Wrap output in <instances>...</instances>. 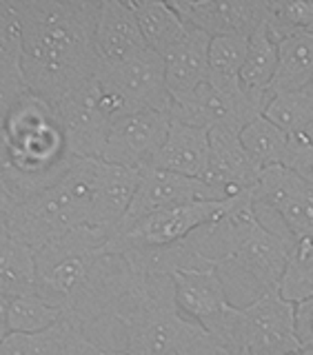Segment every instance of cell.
Instances as JSON below:
<instances>
[{
    "instance_id": "9a60e30c",
    "label": "cell",
    "mask_w": 313,
    "mask_h": 355,
    "mask_svg": "<svg viewBox=\"0 0 313 355\" xmlns=\"http://www.w3.org/2000/svg\"><path fill=\"white\" fill-rule=\"evenodd\" d=\"M147 47L129 0H100L96 22V53L100 67H118Z\"/></svg>"
},
{
    "instance_id": "9c48e42d",
    "label": "cell",
    "mask_w": 313,
    "mask_h": 355,
    "mask_svg": "<svg viewBox=\"0 0 313 355\" xmlns=\"http://www.w3.org/2000/svg\"><path fill=\"white\" fill-rule=\"evenodd\" d=\"M267 105L269 103L253 98L247 92H242L240 96H229L205 83L196 89L194 96L171 105V118L207 131L225 129L240 133L251 120L264 116Z\"/></svg>"
},
{
    "instance_id": "3957f363",
    "label": "cell",
    "mask_w": 313,
    "mask_h": 355,
    "mask_svg": "<svg viewBox=\"0 0 313 355\" xmlns=\"http://www.w3.org/2000/svg\"><path fill=\"white\" fill-rule=\"evenodd\" d=\"M103 160H76L51 187L7 214L9 233L33 253L81 227H89Z\"/></svg>"
},
{
    "instance_id": "f1b7e54d",
    "label": "cell",
    "mask_w": 313,
    "mask_h": 355,
    "mask_svg": "<svg viewBox=\"0 0 313 355\" xmlns=\"http://www.w3.org/2000/svg\"><path fill=\"white\" fill-rule=\"evenodd\" d=\"M278 293L291 304L313 297V240H294Z\"/></svg>"
},
{
    "instance_id": "e575fe53",
    "label": "cell",
    "mask_w": 313,
    "mask_h": 355,
    "mask_svg": "<svg viewBox=\"0 0 313 355\" xmlns=\"http://www.w3.org/2000/svg\"><path fill=\"white\" fill-rule=\"evenodd\" d=\"M291 355H313V347H303V349H298L296 353Z\"/></svg>"
},
{
    "instance_id": "ffe728a7",
    "label": "cell",
    "mask_w": 313,
    "mask_h": 355,
    "mask_svg": "<svg viewBox=\"0 0 313 355\" xmlns=\"http://www.w3.org/2000/svg\"><path fill=\"white\" fill-rule=\"evenodd\" d=\"M36 293V253L9 233L0 214V297Z\"/></svg>"
},
{
    "instance_id": "52a82bcc",
    "label": "cell",
    "mask_w": 313,
    "mask_h": 355,
    "mask_svg": "<svg viewBox=\"0 0 313 355\" xmlns=\"http://www.w3.org/2000/svg\"><path fill=\"white\" fill-rule=\"evenodd\" d=\"M253 202L255 211L258 207L276 211L294 240H313V184L296 171L282 164L262 169L253 189Z\"/></svg>"
},
{
    "instance_id": "603a6c76",
    "label": "cell",
    "mask_w": 313,
    "mask_h": 355,
    "mask_svg": "<svg viewBox=\"0 0 313 355\" xmlns=\"http://www.w3.org/2000/svg\"><path fill=\"white\" fill-rule=\"evenodd\" d=\"M309 85H313V31L278 42V71L271 83V98Z\"/></svg>"
},
{
    "instance_id": "cb8c5ba5",
    "label": "cell",
    "mask_w": 313,
    "mask_h": 355,
    "mask_svg": "<svg viewBox=\"0 0 313 355\" xmlns=\"http://www.w3.org/2000/svg\"><path fill=\"white\" fill-rule=\"evenodd\" d=\"M249 51L247 36H218L209 47V85L222 94L240 96V71Z\"/></svg>"
},
{
    "instance_id": "30bf717a",
    "label": "cell",
    "mask_w": 313,
    "mask_h": 355,
    "mask_svg": "<svg viewBox=\"0 0 313 355\" xmlns=\"http://www.w3.org/2000/svg\"><path fill=\"white\" fill-rule=\"evenodd\" d=\"M56 109H58L69 153L74 158L103 160V151L114 122L107 118L103 107H100L96 78L62 98Z\"/></svg>"
},
{
    "instance_id": "1f68e13d",
    "label": "cell",
    "mask_w": 313,
    "mask_h": 355,
    "mask_svg": "<svg viewBox=\"0 0 313 355\" xmlns=\"http://www.w3.org/2000/svg\"><path fill=\"white\" fill-rule=\"evenodd\" d=\"M29 92L25 78H5L0 76V129H3L7 116L16 107L18 100Z\"/></svg>"
},
{
    "instance_id": "ba28073f",
    "label": "cell",
    "mask_w": 313,
    "mask_h": 355,
    "mask_svg": "<svg viewBox=\"0 0 313 355\" xmlns=\"http://www.w3.org/2000/svg\"><path fill=\"white\" fill-rule=\"evenodd\" d=\"M171 127V111L144 109L114 122L103 151V162L147 169L162 149Z\"/></svg>"
},
{
    "instance_id": "4dcf8cb0",
    "label": "cell",
    "mask_w": 313,
    "mask_h": 355,
    "mask_svg": "<svg viewBox=\"0 0 313 355\" xmlns=\"http://www.w3.org/2000/svg\"><path fill=\"white\" fill-rule=\"evenodd\" d=\"M282 166L296 171L305 182L313 184V140L309 133H296L289 138V149Z\"/></svg>"
},
{
    "instance_id": "7c38bea8",
    "label": "cell",
    "mask_w": 313,
    "mask_h": 355,
    "mask_svg": "<svg viewBox=\"0 0 313 355\" xmlns=\"http://www.w3.org/2000/svg\"><path fill=\"white\" fill-rule=\"evenodd\" d=\"M96 78L118 89L138 111H171L174 100L167 89L164 60L151 49H144L118 67H100Z\"/></svg>"
},
{
    "instance_id": "6da1fadb",
    "label": "cell",
    "mask_w": 313,
    "mask_h": 355,
    "mask_svg": "<svg viewBox=\"0 0 313 355\" xmlns=\"http://www.w3.org/2000/svg\"><path fill=\"white\" fill-rule=\"evenodd\" d=\"M27 89L53 107L100 69L96 22L100 0H20Z\"/></svg>"
},
{
    "instance_id": "7a4b0ae2",
    "label": "cell",
    "mask_w": 313,
    "mask_h": 355,
    "mask_svg": "<svg viewBox=\"0 0 313 355\" xmlns=\"http://www.w3.org/2000/svg\"><path fill=\"white\" fill-rule=\"evenodd\" d=\"M74 162L58 109L27 92L0 129V214L60 180Z\"/></svg>"
},
{
    "instance_id": "7402d4cb",
    "label": "cell",
    "mask_w": 313,
    "mask_h": 355,
    "mask_svg": "<svg viewBox=\"0 0 313 355\" xmlns=\"http://www.w3.org/2000/svg\"><path fill=\"white\" fill-rule=\"evenodd\" d=\"M278 71V42L271 38L267 22L255 29L249 38V51L240 71V85L253 98L271 100V83Z\"/></svg>"
},
{
    "instance_id": "8992f818",
    "label": "cell",
    "mask_w": 313,
    "mask_h": 355,
    "mask_svg": "<svg viewBox=\"0 0 313 355\" xmlns=\"http://www.w3.org/2000/svg\"><path fill=\"white\" fill-rule=\"evenodd\" d=\"M238 347L251 355H291L296 336V304L278 291H260L247 306H238Z\"/></svg>"
},
{
    "instance_id": "8fae6325",
    "label": "cell",
    "mask_w": 313,
    "mask_h": 355,
    "mask_svg": "<svg viewBox=\"0 0 313 355\" xmlns=\"http://www.w3.org/2000/svg\"><path fill=\"white\" fill-rule=\"evenodd\" d=\"M187 27L207 36H247L267 20L269 0H169Z\"/></svg>"
},
{
    "instance_id": "4316f807",
    "label": "cell",
    "mask_w": 313,
    "mask_h": 355,
    "mask_svg": "<svg viewBox=\"0 0 313 355\" xmlns=\"http://www.w3.org/2000/svg\"><path fill=\"white\" fill-rule=\"evenodd\" d=\"M264 116L289 136L309 133L313 127V85L298 92L276 94L267 105Z\"/></svg>"
},
{
    "instance_id": "d590c367",
    "label": "cell",
    "mask_w": 313,
    "mask_h": 355,
    "mask_svg": "<svg viewBox=\"0 0 313 355\" xmlns=\"http://www.w3.org/2000/svg\"><path fill=\"white\" fill-rule=\"evenodd\" d=\"M105 353V349H100V347H94L89 353H85V355H103Z\"/></svg>"
},
{
    "instance_id": "277c9868",
    "label": "cell",
    "mask_w": 313,
    "mask_h": 355,
    "mask_svg": "<svg viewBox=\"0 0 313 355\" xmlns=\"http://www.w3.org/2000/svg\"><path fill=\"white\" fill-rule=\"evenodd\" d=\"M109 236L107 231L81 227L36 251V293L65 313L107 251Z\"/></svg>"
},
{
    "instance_id": "d6986e66",
    "label": "cell",
    "mask_w": 313,
    "mask_h": 355,
    "mask_svg": "<svg viewBox=\"0 0 313 355\" xmlns=\"http://www.w3.org/2000/svg\"><path fill=\"white\" fill-rule=\"evenodd\" d=\"M96 347L65 318L40 333H9L0 342V355H85Z\"/></svg>"
},
{
    "instance_id": "5b68a950",
    "label": "cell",
    "mask_w": 313,
    "mask_h": 355,
    "mask_svg": "<svg viewBox=\"0 0 313 355\" xmlns=\"http://www.w3.org/2000/svg\"><path fill=\"white\" fill-rule=\"evenodd\" d=\"M238 198L196 200V202H185V205L153 211V214L131 222V225L118 227L109 236L107 251L122 253V251L169 247V244H176L185 240L187 236H192L200 227L225 220L236 209Z\"/></svg>"
},
{
    "instance_id": "e0dca14e",
    "label": "cell",
    "mask_w": 313,
    "mask_h": 355,
    "mask_svg": "<svg viewBox=\"0 0 313 355\" xmlns=\"http://www.w3.org/2000/svg\"><path fill=\"white\" fill-rule=\"evenodd\" d=\"M138 184H140L138 169H127V166H118L109 162L100 164L89 227L114 233L120 227V222L125 220Z\"/></svg>"
},
{
    "instance_id": "484cf974",
    "label": "cell",
    "mask_w": 313,
    "mask_h": 355,
    "mask_svg": "<svg viewBox=\"0 0 313 355\" xmlns=\"http://www.w3.org/2000/svg\"><path fill=\"white\" fill-rule=\"evenodd\" d=\"M22 51L25 27L20 0H0V76L22 78Z\"/></svg>"
},
{
    "instance_id": "d6a6232c",
    "label": "cell",
    "mask_w": 313,
    "mask_h": 355,
    "mask_svg": "<svg viewBox=\"0 0 313 355\" xmlns=\"http://www.w3.org/2000/svg\"><path fill=\"white\" fill-rule=\"evenodd\" d=\"M296 336L300 347H313V297L296 304Z\"/></svg>"
},
{
    "instance_id": "d4e9b609",
    "label": "cell",
    "mask_w": 313,
    "mask_h": 355,
    "mask_svg": "<svg viewBox=\"0 0 313 355\" xmlns=\"http://www.w3.org/2000/svg\"><path fill=\"white\" fill-rule=\"evenodd\" d=\"M289 133L282 131L278 125L267 118L258 116L251 120L247 127L240 131V142L244 151L249 153V158L258 169H267V166L273 164H282L285 155L289 149Z\"/></svg>"
},
{
    "instance_id": "ac0fdd59",
    "label": "cell",
    "mask_w": 313,
    "mask_h": 355,
    "mask_svg": "<svg viewBox=\"0 0 313 355\" xmlns=\"http://www.w3.org/2000/svg\"><path fill=\"white\" fill-rule=\"evenodd\" d=\"M209 153H211V142L207 129L192 127L187 122L171 118L167 140L158 155L153 158L151 166L153 169L203 180L209 169Z\"/></svg>"
},
{
    "instance_id": "5bb4252c",
    "label": "cell",
    "mask_w": 313,
    "mask_h": 355,
    "mask_svg": "<svg viewBox=\"0 0 313 355\" xmlns=\"http://www.w3.org/2000/svg\"><path fill=\"white\" fill-rule=\"evenodd\" d=\"M196 200H218V198L214 193V189L205 180L147 166V169L140 171V184L136 189V196H133V202L127 211L125 220L120 222V227L131 225V222L149 216L153 211L185 205V202H196Z\"/></svg>"
},
{
    "instance_id": "8d00e7d4",
    "label": "cell",
    "mask_w": 313,
    "mask_h": 355,
    "mask_svg": "<svg viewBox=\"0 0 313 355\" xmlns=\"http://www.w3.org/2000/svg\"><path fill=\"white\" fill-rule=\"evenodd\" d=\"M103 355H129V353H125V351H105Z\"/></svg>"
},
{
    "instance_id": "f546056e",
    "label": "cell",
    "mask_w": 313,
    "mask_h": 355,
    "mask_svg": "<svg viewBox=\"0 0 313 355\" xmlns=\"http://www.w3.org/2000/svg\"><path fill=\"white\" fill-rule=\"evenodd\" d=\"M264 22L276 42L313 31V0H269Z\"/></svg>"
},
{
    "instance_id": "44dd1931",
    "label": "cell",
    "mask_w": 313,
    "mask_h": 355,
    "mask_svg": "<svg viewBox=\"0 0 313 355\" xmlns=\"http://www.w3.org/2000/svg\"><path fill=\"white\" fill-rule=\"evenodd\" d=\"M129 5L136 14L144 42L155 53L164 55L189 31V27L171 9L169 3H162V0H129Z\"/></svg>"
},
{
    "instance_id": "2e32d148",
    "label": "cell",
    "mask_w": 313,
    "mask_h": 355,
    "mask_svg": "<svg viewBox=\"0 0 313 355\" xmlns=\"http://www.w3.org/2000/svg\"><path fill=\"white\" fill-rule=\"evenodd\" d=\"M209 47L211 36L189 27L185 38L162 55L167 89L174 103L194 96L196 89L209 80Z\"/></svg>"
},
{
    "instance_id": "83f0119b",
    "label": "cell",
    "mask_w": 313,
    "mask_h": 355,
    "mask_svg": "<svg viewBox=\"0 0 313 355\" xmlns=\"http://www.w3.org/2000/svg\"><path fill=\"white\" fill-rule=\"evenodd\" d=\"M62 320V311L49 304L38 293L16 295L7 300L9 333H40Z\"/></svg>"
},
{
    "instance_id": "4fadbf2b",
    "label": "cell",
    "mask_w": 313,
    "mask_h": 355,
    "mask_svg": "<svg viewBox=\"0 0 313 355\" xmlns=\"http://www.w3.org/2000/svg\"><path fill=\"white\" fill-rule=\"evenodd\" d=\"M209 169L203 180L214 189L216 198L229 200L253 191L255 184H258L260 169L253 164L249 153L244 151L240 133L214 129L209 131Z\"/></svg>"
},
{
    "instance_id": "836d02e7",
    "label": "cell",
    "mask_w": 313,
    "mask_h": 355,
    "mask_svg": "<svg viewBox=\"0 0 313 355\" xmlns=\"http://www.w3.org/2000/svg\"><path fill=\"white\" fill-rule=\"evenodd\" d=\"M9 336V324H7V297H0V342Z\"/></svg>"
},
{
    "instance_id": "74e56055",
    "label": "cell",
    "mask_w": 313,
    "mask_h": 355,
    "mask_svg": "<svg viewBox=\"0 0 313 355\" xmlns=\"http://www.w3.org/2000/svg\"><path fill=\"white\" fill-rule=\"evenodd\" d=\"M240 355H251V353H249V351H244V349H242V351H240Z\"/></svg>"
}]
</instances>
